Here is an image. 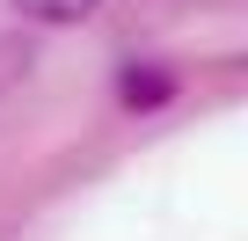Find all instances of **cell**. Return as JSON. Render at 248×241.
I'll list each match as a JSON object with an SVG mask.
<instances>
[{
	"label": "cell",
	"instance_id": "cell-2",
	"mask_svg": "<svg viewBox=\"0 0 248 241\" xmlns=\"http://www.w3.org/2000/svg\"><path fill=\"white\" fill-rule=\"evenodd\" d=\"M15 8H22L30 22H51V30H66V22H88L102 0H15Z\"/></svg>",
	"mask_w": 248,
	"mask_h": 241
},
{
	"label": "cell",
	"instance_id": "cell-1",
	"mask_svg": "<svg viewBox=\"0 0 248 241\" xmlns=\"http://www.w3.org/2000/svg\"><path fill=\"white\" fill-rule=\"evenodd\" d=\"M168 95H175V73L154 66V59H132V66L117 73V102H124V110H161Z\"/></svg>",
	"mask_w": 248,
	"mask_h": 241
}]
</instances>
